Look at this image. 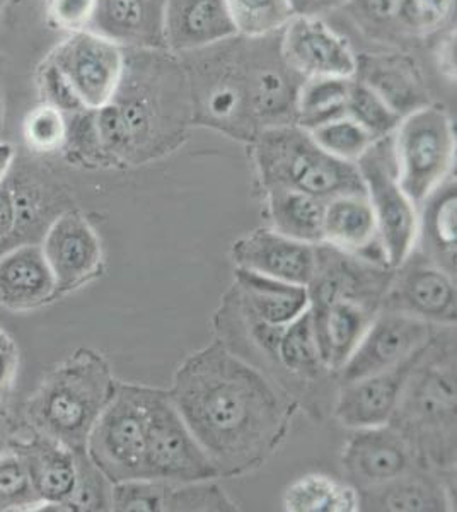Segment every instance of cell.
Segmentation results:
<instances>
[{"label":"cell","instance_id":"1","mask_svg":"<svg viewBox=\"0 0 457 512\" xmlns=\"http://www.w3.org/2000/svg\"><path fill=\"white\" fill-rule=\"evenodd\" d=\"M219 477L265 465L290 429L297 402L220 340L198 350L168 391Z\"/></svg>","mask_w":457,"mask_h":512},{"label":"cell","instance_id":"2","mask_svg":"<svg viewBox=\"0 0 457 512\" xmlns=\"http://www.w3.org/2000/svg\"><path fill=\"white\" fill-rule=\"evenodd\" d=\"M429 470L456 466V333L437 332L413 369L389 424Z\"/></svg>","mask_w":457,"mask_h":512},{"label":"cell","instance_id":"3","mask_svg":"<svg viewBox=\"0 0 457 512\" xmlns=\"http://www.w3.org/2000/svg\"><path fill=\"white\" fill-rule=\"evenodd\" d=\"M108 362L94 350L81 349L48 374L26 405V419L38 436L86 453L87 437L115 395Z\"/></svg>","mask_w":457,"mask_h":512},{"label":"cell","instance_id":"4","mask_svg":"<svg viewBox=\"0 0 457 512\" xmlns=\"http://www.w3.org/2000/svg\"><path fill=\"white\" fill-rule=\"evenodd\" d=\"M256 166L268 190H296L319 200L365 193L355 163L333 158L314 142L306 128L277 125L256 142Z\"/></svg>","mask_w":457,"mask_h":512},{"label":"cell","instance_id":"5","mask_svg":"<svg viewBox=\"0 0 457 512\" xmlns=\"http://www.w3.org/2000/svg\"><path fill=\"white\" fill-rule=\"evenodd\" d=\"M396 180L415 207L452 175L456 137L451 118L439 106L406 113L391 135Z\"/></svg>","mask_w":457,"mask_h":512},{"label":"cell","instance_id":"6","mask_svg":"<svg viewBox=\"0 0 457 512\" xmlns=\"http://www.w3.org/2000/svg\"><path fill=\"white\" fill-rule=\"evenodd\" d=\"M145 395L142 384H116L87 437V458L111 483L145 478Z\"/></svg>","mask_w":457,"mask_h":512},{"label":"cell","instance_id":"7","mask_svg":"<svg viewBox=\"0 0 457 512\" xmlns=\"http://www.w3.org/2000/svg\"><path fill=\"white\" fill-rule=\"evenodd\" d=\"M145 478L171 483L219 477L214 463L191 434L168 391L147 386L145 395Z\"/></svg>","mask_w":457,"mask_h":512},{"label":"cell","instance_id":"8","mask_svg":"<svg viewBox=\"0 0 457 512\" xmlns=\"http://www.w3.org/2000/svg\"><path fill=\"white\" fill-rule=\"evenodd\" d=\"M376 214L388 265L400 267L417 248L418 209L396 180L391 135L379 139L355 161Z\"/></svg>","mask_w":457,"mask_h":512},{"label":"cell","instance_id":"9","mask_svg":"<svg viewBox=\"0 0 457 512\" xmlns=\"http://www.w3.org/2000/svg\"><path fill=\"white\" fill-rule=\"evenodd\" d=\"M50 62L67 77L84 108L93 111L113 103L125 72L122 48L96 31L72 33Z\"/></svg>","mask_w":457,"mask_h":512},{"label":"cell","instance_id":"10","mask_svg":"<svg viewBox=\"0 0 457 512\" xmlns=\"http://www.w3.org/2000/svg\"><path fill=\"white\" fill-rule=\"evenodd\" d=\"M437 328L440 326L400 311L379 309L350 359L336 373L338 383H350L398 366L410 355L427 347L439 332Z\"/></svg>","mask_w":457,"mask_h":512},{"label":"cell","instance_id":"11","mask_svg":"<svg viewBox=\"0 0 457 512\" xmlns=\"http://www.w3.org/2000/svg\"><path fill=\"white\" fill-rule=\"evenodd\" d=\"M456 275L417 251L394 268L382 308L400 311L435 326L456 325Z\"/></svg>","mask_w":457,"mask_h":512},{"label":"cell","instance_id":"12","mask_svg":"<svg viewBox=\"0 0 457 512\" xmlns=\"http://www.w3.org/2000/svg\"><path fill=\"white\" fill-rule=\"evenodd\" d=\"M393 275L394 268L374 265L319 243L313 277L306 286L309 304L343 299L379 311Z\"/></svg>","mask_w":457,"mask_h":512},{"label":"cell","instance_id":"13","mask_svg":"<svg viewBox=\"0 0 457 512\" xmlns=\"http://www.w3.org/2000/svg\"><path fill=\"white\" fill-rule=\"evenodd\" d=\"M427 347L391 369L340 384L333 407L335 419L348 429L388 425L400 403L406 383Z\"/></svg>","mask_w":457,"mask_h":512},{"label":"cell","instance_id":"14","mask_svg":"<svg viewBox=\"0 0 457 512\" xmlns=\"http://www.w3.org/2000/svg\"><path fill=\"white\" fill-rule=\"evenodd\" d=\"M342 466L355 489L381 485L425 468L410 444L391 425L353 429L343 448Z\"/></svg>","mask_w":457,"mask_h":512},{"label":"cell","instance_id":"15","mask_svg":"<svg viewBox=\"0 0 457 512\" xmlns=\"http://www.w3.org/2000/svg\"><path fill=\"white\" fill-rule=\"evenodd\" d=\"M284 55L304 76L347 77L359 72V60L348 41L321 18L294 16L285 26Z\"/></svg>","mask_w":457,"mask_h":512},{"label":"cell","instance_id":"16","mask_svg":"<svg viewBox=\"0 0 457 512\" xmlns=\"http://www.w3.org/2000/svg\"><path fill=\"white\" fill-rule=\"evenodd\" d=\"M231 253L238 268L294 286L306 287L316 265V245L289 238L275 229L251 231L232 245Z\"/></svg>","mask_w":457,"mask_h":512},{"label":"cell","instance_id":"17","mask_svg":"<svg viewBox=\"0 0 457 512\" xmlns=\"http://www.w3.org/2000/svg\"><path fill=\"white\" fill-rule=\"evenodd\" d=\"M41 250L52 268L57 292L81 286L98 272L101 263L98 236L77 212H65L52 222Z\"/></svg>","mask_w":457,"mask_h":512},{"label":"cell","instance_id":"18","mask_svg":"<svg viewBox=\"0 0 457 512\" xmlns=\"http://www.w3.org/2000/svg\"><path fill=\"white\" fill-rule=\"evenodd\" d=\"M323 243L365 262L389 267L376 214L365 193H347L326 200Z\"/></svg>","mask_w":457,"mask_h":512},{"label":"cell","instance_id":"19","mask_svg":"<svg viewBox=\"0 0 457 512\" xmlns=\"http://www.w3.org/2000/svg\"><path fill=\"white\" fill-rule=\"evenodd\" d=\"M16 451L23 456L33 487L40 497L41 504L35 511H72L81 477L79 458L82 453H74L64 444L43 436Z\"/></svg>","mask_w":457,"mask_h":512},{"label":"cell","instance_id":"20","mask_svg":"<svg viewBox=\"0 0 457 512\" xmlns=\"http://www.w3.org/2000/svg\"><path fill=\"white\" fill-rule=\"evenodd\" d=\"M328 376L335 374L323 364L314 333L313 316L307 308L296 320L278 330L275 357L268 378L296 400L304 383L318 384Z\"/></svg>","mask_w":457,"mask_h":512},{"label":"cell","instance_id":"21","mask_svg":"<svg viewBox=\"0 0 457 512\" xmlns=\"http://www.w3.org/2000/svg\"><path fill=\"white\" fill-rule=\"evenodd\" d=\"M231 294L243 315L267 325L285 326L309 308L307 289L236 268Z\"/></svg>","mask_w":457,"mask_h":512},{"label":"cell","instance_id":"22","mask_svg":"<svg viewBox=\"0 0 457 512\" xmlns=\"http://www.w3.org/2000/svg\"><path fill=\"white\" fill-rule=\"evenodd\" d=\"M309 311L323 364L336 376L379 311L343 299L309 304Z\"/></svg>","mask_w":457,"mask_h":512},{"label":"cell","instance_id":"23","mask_svg":"<svg viewBox=\"0 0 457 512\" xmlns=\"http://www.w3.org/2000/svg\"><path fill=\"white\" fill-rule=\"evenodd\" d=\"M57 292L52 268L41 246L23 245L0 258V306L26 311Z\"/></svg>","mask_w":457,"mask_h":512},{"label":"cell","instance_id":"24","mask_svg":"<svg viewBox=\"0 0 457 512\" xmlns=\"http://www.w3.org/2000/svg\"><path fill=\"white\" fill-rule=\"evenodd\" d=\"M357 492L360 511H452V502L444 483L427 468H417L381 485L357 489Z\"/></svg>","mask_w":457,"mask_h":512},{"label":"cell","instance_id":"25","mask_svg":"<svg viewBox=\"0 0 457 512\" xmlns=\"http://www.w3.org/2000/svg\"><path fill=\"white\" fill-rule=\"evenodd\" d=\"M164 23L169 45L178 50L236 35L224 0H168Z\"/></svg>","mask_w":457,"mask_h":512},{"label":"cell","instance_id":"26","mask_svg":"<svg viewBox=\"0 0 457 512\" xmlns=\"http://www.w3.org/2000/svg\"><path fill=\"white\" fill-rule=\"evenodd\" d=\"M418 238L423 255L456 275L457 192L456 178L449 176L418 207Z\"/></svg>","mask_w":457,"mask_h":512},{"label":"cell","instance_id":"27","mask_svg":"<svg viewBox=\"0 0 457 512\" xmlns=\"http://www.w3.org/2000/svg\"><path fill=\"white\" fill-rule=\"evenodd\" d=\"M272 229L309 245L323 243L324 200L296 190H268Z\"/></svg>","mask_w":457,"mask_h":512},{"label":"cell","instance_id":"28","mask_svg":"<svg viewBox=\"0 0 457 512\" xmlns=\"http://www.w3.org/2000/svg\"><path fill=\"white\" fill-rule=\"evenodd\" d=\"M284 509L290 512H357L359 492L333 478L311 473L290 483L284 494Z\"/></svg>","mask_w":457,"mask_h":512},{"label":"cell","instance_id":"29","mask_svg":"<svg viewBox=\"0 0 457 512\" xmlns=\"http://www.w3.org/2000/svg\"><path fill=\"white\" fill-rule=\"evenodd\" d=\"M353 79L313 77L304 84L297 101L299 127L311 130L333 118L343 117Z\"/></svg>","mask_w":457,"mask_h":512},{"label":"cell","instance_id":"30","mask_svg":"<svg viewBox=\"0 0 457 512\" xmlns=\"http://www.w3.org/2000/svg\"><path fill=\"white\" fill-rule=\"evenodd\" d=\"M236 33L263 36L284 28L294 11L289 0H224Z\"/></svg>","mask_w":457,"mask_h":512},{"label":"cell","instance_id":"31","mask_svg":"<svg viewBox=\"0 0 457 512\" xmlns=\"http://www.w3.org/2000/svg\"><path fill=\"white\" fill-rule=\"evenodd\" d=\"M307 132L323 151L348 163H355L377 140L369 130L347 115L321 123Z\"/></svg>","mask_w":457,"mask_h":512},{"label":"cell","instance_id":"32","mask_svg":"<svg viewBox=\"0 0 457 512\" xmlns=\"http://www.w3.org/2000/svg\"><path fill=\"white\" fill-rule=\"evenodd\" d=\"M238 512L239 507L226 490L212 480L166 482L164 512Z\"/></svg>","mask_w":457,"mask_h":512},{"label":"cell","instance_id":"33","mask_svg":"<svg viewBox=\"0 0 457 512\" xmlns=\"http://www.w3.org/2000/svg\"><path fill=\"white\" fill-rule=\"evenodd\" d=\"M345 115L369 130L377 140L393 135L403 118L374 89L355 79L348 94Z\"/></svg>","mask_w":457,"mask_h":512},{"label":"cell","instance_id":"34","mask_svg":"<svg viewBox=\"0 0 457 512\" xmlns=\"http://www.w3.org/2000/svg\"><path fill=\"white\" fill-rule=\"evenodd\" d=\"M40 504L23 456L18 451L0 453V512L35 511Z\"/></svg>","mask_w":457,"mask_h":512},{"label":"cell","instance_id":"35","mask_svg":"<svg viewBox=\"0 0 457 512\" xmlns=\"http://www.w3.org/2000/svg\"><path fill=\"white\" fill-rule=\"evenodd\" d=\"M452 11L454 0H396L391 21L411 35H429L447 23Z\"/></svg>","mask_w":457,"mask_h":512},{"label":"cell","instance_id":"36","mask_svg":"<svg viewBox=\"0 0 457 512\" xmlns=\"http://www.w3.org/2000/svg\"><path fill=\"white\" fill-rule=\"evenodd\" d=\"M166 482L134 478L111 483L110 511L164 512Z\"/></svg>","mask_w":457,"mask_h":512},{"label":"cell","instance_id":"37","mask_svg":"<svg viewBox=\"0 0 457 512\" xmlns=\"http://www.w3.org/2000/svg\"><path fill=\"white\" fill-rule=\"evenodd\" d=\"M67 137L69 127L65 123L64 111L48 103L36 106L24 120V139L33 151H58Z\"/></svg>","mask_w":457,"mask_h":512},{"label":"cell","instance_id":"38","mask_svg":"<svg viewBox=\"0 0 457 512\" xmlns=\"http://www.w3.org/2000/svg\"><path fill=\"white\" fill-rule=\"evenodd\" d=\"M41 89L47 96L48 105L55 106L60 111L79 113L86 110L72 84L52 62H48L47 67L41 70Z\"/></svg>","mask_w":457,"mask_h":512},{"label":"cell","instance_id":"39","mask_svg":"<svg viewBox=\"0 0 457 512\" xmlns=\"http://www.w3.org/2000/svg\"><path fill=\"white\" fill-rule=\"evenodd\" d=\"M96 16L108 31L135 30L142 19V4L139 0H99Z\"/></svg>","mask_w":457,"mask_h":512},{"label":"cell","instance_id":"40","mask_svg":"<svg viewBox=\"0 0 457 512\" xmlns=\"http://www.w3.org/2000/svg\"><path fill=\"white\" fill-rule=\"evenodd\" d=\"M99 0H52L50 16L55 24L64 30H86L87 24L93 21L98 11Z\"/></svg>","mask_w":457,"mask_h":512},{"label":"cell","instance_id":"41","mask_svg":"<svg viewBox=\"0 0 457 512\" xmlns=\"http://www.w3.org/2000/svg\"><path fill=\"white\" fill-rule=\"evenodd\" d=\"M18 371V350L6 332L0 330V402L9 395Z\"/></svg>","mask_w":457,"mask_h":512},{"label":"cell","instance_id":"42","mask_svg":"<svg viewBox=\"0 0 457 512\" xmlns=\"http://www.w3.org/2000/svg\"><path fill=\"white\" fill-rule=\"evenodd\" d=\"M18 210L9 181H0V241L16 231Z\"/></svg>","mask_w":457,"mask_h":512},{"label":"cell","instance_id":"43","mask_svg":"<svg viewBox=\"0 0 457 512\" xmlns=\"http://www.w3.org/2000/svg\"><path fill=\"white\" fill-rule=\"evenodd\" d=\"M294 16H314L319 18L321 14L335 11L338 7L345 6L348 0H289Z\"/></svg>","mask_w":457,"mask_h":512},{"label":"cell","instance_id":"44","mask_svg":"<svg viewBox=\"0 0 457 512\" xmlns=\"http://www.w3.org/2000/svg\"><path fill=\"white\" fill-rule=\"evenodd\" d=\"M360 11L372 21H391L396 0H355Z\"/></svg>","mask_w":457,"mask_h":512},{"label":"cell","instance_id":"45","mask_svg":"<svg viewBox=\"0 0 457 512\" xmlns=\"http://www.w3.org/2000/svg\"><path fill=\"white\" fill-rule=\"evenodd\" d=\"M234 106H236V98L227 89H222L219 93H215L212 99H210V110L217 117H226V115L232 113Z\"/></svg>","mask_w":457,"mask_h":512},{"label":"cell","instance_id":"46","mask_svg":"<svg viewBox=\"0 0 457 512\" xmlns=\"http://www.w3.org/2000/svg\"><path fill=\"white\" fill-rule=\"evenodd\" d=\"M14 161V149L7 142H0V181L4 180L7 171Z\"/></svg>","mask_w":457,"mask_h":512},{"label":"cell","instance_id":"47","mask_svg":"<svg viewBox=\"0 0 457 512\" xmlns=\"http://www.w3.org/2000/svg\"><path fill=\"white\" fill-rule=\"evenodd\" d=\"M2 115H4V106H2V98H0V123H2Z\"/></svg>","mask_w":457,"mask_h":512}]
</instances>
